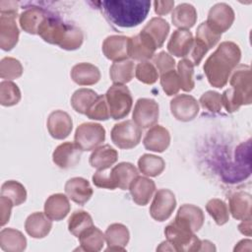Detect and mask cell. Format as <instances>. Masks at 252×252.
I'll list each match as a JSON object with an SVG mask.
<instances>
[{
  "instance_id": "obj_33",
  "label": "cell",
  "mask_w": 252,
  "mask_h": 252,
  "mask_svg": "<svg viewBox=\"0 0 252 252\" xmlns=\"http://www.w3.org/2000/svg\"><path fill=\"white\" fill-rule=\"evenodd\" d=\"M169 24L162 18H152L142 30L146 32L156 43L157 48H159L164 43L169 33Z\"/></svg>"
},
{
  "instance_id": "obj_44",
  "label": "cell",
  "mask_w": 252,
  "mask_h": 252,
  "mask_svg": "<svg viewBox=\"0 0 252 252\" xmlns=\"http://www.w3.org/2000/svg\"><path fill=\"white\" fill-rule=\"evenodd\" d=\"M136 78L147 85L155 84L158 79V72L155 65L149 61L140 62L135 68Z\"/></svg>"
},
{
  "instance_id": "obj_27",
  "label": "cell",
  "mask_w": 252,
  "mask_h": 252,
  "mask_svg": "<svg viewBox=\"0 0 252 252\" xmlns=\"http://www.w3.org/2000/svg\"><path fill=\"white\" fill-rule=\"evenodd\" d=\"M118 159V153L109 145L96 148L90 156V164L97 170L108 169Z\"/></svg>"
},
{
  "instance_id": "obj_16",
  "label": "cell",
  "mask_w": 252,
  "mask_h": 252,
  "mask_svg": "<svg viewBox=\"0 0 252 252\" xmlns=\"http://www.w3.org/2000/svg\"><path fill=\"white\" fill-rule=\"evenodd\" d=\"M130 37L125 35H109L102 42V52L104 56L113 61L119 62L127 60L129 57Z\"/></svg>"
},
{
  "instance_id": "obj_37",
  "label": "cell",
  "mask_w": 252,
  "mask_h": 252,
  "mask_svg": "<svg viewBox=\"0 0 252 252\" xmlns=\"http://www.w3.org/2000/svg\"><path fill=\"white\" fill-rule=\"evenodd\" d=\"M97 96L98 94L94 90L82 88L73 94L71 97V105L77 112L86 114L87 110L97 98Z\"/></svg>"
},
{
  "instance_id": "obj_50",
  "label": "cell",
  "mask_w": 252,
  "mask_h": 252,
  "mask_svg": "<svg viewBox=\"0 0 252 252\" xmlns=\"http://www.w3.org/2000/svg\"><path fill=\"white\" fill-rule=\"evenodd\" d=\"M199 102L204 109L210 112H213V113L220 112L222 106L221 94L214 91H208L201 95Z\"/></svg>"
},
{
  "instance_id": "obj_7",
  "label": "cell",
  "mask_w": 252,
  "mask_h": 252,
  "mask_svg": "<svg viewBox=\"0 0 252 252\" xmlns=\"http://www.w3.org/2000/svg\"><path fill=\"white\" fill-rule=\"evenodd\" d=\"M158 104L155 99L139 98L134 106L133 121L142 129L151 128L158 120Z\"/></svg>"
},
{
  "instance_id": "obj_36",
  "label": "cell",
  "mask_w": 252,
  "mask_h": 252,
  "mask_svg": "<svg viewBox=\"0 0 252 252\" xmlns=\"http://www.w3.org/2000/svg\"><path fill=\"white\" fill-rule=\"evenodd\" d=\"M164 167L165 162L163 158L155 155L145 154L142 157H140L138 160L139 170L147 176H158L163 171Z\"/></svg>"
},
{
  "instance_id": "obj_53",
  "label": "cell",
  "mask_w": 252,
  "mask_h": 252,
  "mask_svg": "<svg viewBox=\"0 0 252 252\" xmlns=\"http://www.w3.org/2000/svg\"><path fill=\"white\" fill-rule=\"evenodd\" d=\"M13 206H14V204L9 198H7L5 196L0 197V212H1L0 224H1V226H4L9 221Z\"/></svg>"
},
{
  "instance_id": "obj_39",
  "label": "cell",
  "mask_w": 252,
  "mask_h": 252,
  "mask_svg": "<svg viewBox=\"0 0 252 252\" xmlns=\"http://www.w3.org/2000/svg\"><path fill=\"white\" fill-rule=\"evenodd\" d=\"M1 196L9 198L14 206H19L26 201L27 191L22 183L16 180H8L1 186Z\"/></svg>"
},
{
  "instance_id": "obj_9",
  "label": "cell",
  "mask_w": 252,
  "mask_h": 252,
  "mask_svg": "<svg viewBox=\"0 0 252 252\" xmlns=\"http://www.w3.org/2000/svg\"><path fill=\"white\" fill-rule=\"evenodd\" d=\"M234 18V11L228 4L217 3L210 9L206 23L213 31L221 34L231 27Z\"/></svg>"
},
{
  "instance_id": "obj_13",
  "label": "cell",
  "mask_w": 252,
  "mask_h": 252,
  "mask_svg": "<svg viewBox=\"0 0 252 252\" xmlns=\"http://www.w3.org/2000/svg\"><path fill=\"white\" fill-rule=\"evenodd\" d=\"M231 88L244 99L246 105L252 101L251 69L248 65L238 64L229 77Z\"/></svg>"
},
{
  "instance_id": "obj_29",
  "label": "cell",
  "mask_w": 252,
  "mask_h": 252,
  "mask_svg": "<svg viewBox=\"0 0 252 252\" xmlns=\"http://www.w3.org/2000/svg\"><path fill=\"white\" fill-rule=\"evenodd\" d=\"M115 187L122 190L129 189L132 181L139 175L138 169L130 162H120L110 170Z\"/></svg>"
},
{
  "instance_id": "obj_34",
  "label": "cell",
  "mask_w": 252,
  "mask_h": 252,
  "mask_svg": "<svg viewBox=\"0 0 252 252\" xmlns=\"http://www.w3.org/2000/svg\"><path fill=\"white\" fill-rule=\"evenodd\" d=\"M81 249L89 252H96L102 249L104 245V234L96 226H91L85 230L79 237Z\"/></svg>"
},
{
  "instance_id": "obj_6",
  "label": "cell",
  "mask_w": 252,
  "mask_h": 252,
  "mask_svg": "<svg viewBox=\"0 0 252 252\" xmlns=\"http://www.w3.org/2000/svg\"><path fill=\"white\" fill-rule=\"evenodd\" d=\"M110 136L115 146L128 150L140 143L142 130L133 120H125L113 126Z\"/></svg>"
},
{
  "instance_id": "obj_32",
  "label": "cell",
  "mask_w": 252,
  "mask_h": 252,
  "mask_svg": "<svg viewBox=\"0 0 252 252\" xmlns=\"http://www.w3.org/2000/svg\"><path fill=\"white\" fill-rule=\"evenodd\" d=\"M229 213L235 220H245L251 217V195L246 192H236L229 197Z\"/></svg>"
},
{
  "instance_id": "obj_31",
  "label": "cell",
  "mask_w": 252,
  "mask_h": 252,
  "mask_svg": "<svg viewBox=\"0 0 252 252\" xmlns=\"http://www.w3.org/2000/svg\"><path fill=\"white\" fill-rule=\"evenodd\" d=\"M0 247L6 252H21L27 247V239L20 230L3 228L0 232Z\"/></svg>"
},
{
  "instance_id": "obj_18",
  "label": "cell",
  "mask_w": 252,
  "mask_h": 252,
  "mask_svg": "<svg viewBox=\"0 0 252 252\" xmlns=\"http://www.w3.org/2000/svg\"><path fill=\"white\" fill-rule=\"evenodd\" d=\"M174 220L183 224L195 233L203 226L205 216L199 207L191 204H184L178 209Z\"/></svg>"
},
{
  "instance_id": "obj_51",
  "label": "cell",
  "mask_w": 252,
  "mask_h": 252,
  "mask_svg": "<svg viewBox=\"0 0 252 252\" xmlns=\"http://www.w3.org/2000/svg\"><path fill=\"white\" fill-rule=\"evenodd\" d=\"M153 62L158 73L163 74L170 70H173L175 67V61L171 55L165 51H160L153 57Z\"/></svg>"
},
{
  "instance_id": "obj_40",
  "label": "cell",
  "mask_w": 252,
  "mask_h": 252,
  "mask_svg": "<svg viewBox=\"0 0 252 252\" xmlns=\"http://www.w3.org/2000/svg\"><path fill=\"white\" fill-rule=\"evenodd\" d=\"M206 210L218 225H222L229 220V212L227 206L220 199H211L206 205Z\"/></svg>"
},
{
  "instance_id": "obj_52",
  "label": "cell",
  "mask_w": 252,
  "mask_h": 252,
  "mask_svg": "<svg viewBox=\"0 0 252 252\" xmlns=\"http://www.w3.org/2000/svg\"><path fill=\"white\" fill-rule=\"evenodd\" d=\"M93 182L96 187L99 188H105L113 190L115 189V185L113 184L110 170L104 169V170H97L93 175Z\"/></svg>"
},
{
  "instance_id": "obj_38",
  "label": "cell",
  "mask_w": 252,
  "mask_h": 252,
  "mask_svg": "<svg viewBox=\"0 0 252 252\" xmlns=\"http://www.w3.org/2000/svg\"><path fill=\"white\" fill-rule=\"evenodd\" d=\"M94 225L91 215L86 211H75L68 220V229L76 237Z\"/></svg>"
},
{
  "instance_id": "obj_15",
  "label": "cell",
  "mask_w": 252,
  "mask_h": 252,
  "mask_svg": "<svg viewBox=\"0 0 252 252\" xmlns=\"http://www.w3.org/2000/svg\"><path fill=\"white\" fill-rule=\"evenodd\" d=\"M82 152L75 142H65L56 147L52 154V160L58 167L68 169L79 163Z\"/></svg>"
},
{
  "instance_id": "obj_20",
  "label": "cell",
  "mask_w": 252,
  "mask_h": 252,
  "mask_svg": "<svg viewBox=\"0 0 252 252\" xmlns=\"http://www.w3.org/2000/svg\"><path fill=\"white\" fill-rule=\"evenodd\" d=\"M143 144L149 151L162 153L170 144V134L166 128L160 125H154L146 133Z\"/></svg>"
},
{
  "instance_id": "obj_23",
  "label": "cell",
  "mask_w": 252,
  "mask_h": 252,
  "mask_svg": "<svg viewBox=\"0 0 252 252\" xmlns=\"http://www.w3.org/2000/svg\"><path fill=\"white\" fill-rule=\"evenodd\" d=\"M51 228V220L45 215V213H32L25 221V229L27 233L33 238H43L47 236Z\"/></svg>"
},
{
  "instance_id": "obj_8",
  "label": "cell",
  "mask_w": 252,
  "mask_h": 252,
  "mask_svg": "<svg viewBox=\"0 0 252 252\" xmlns=\"http://www.w3.org/2000/svg\"><path fill=\"white\" fill-rule=\"evenodd\" d=\"M176 207V199L169 189H159L156 192L150 207V215L157 221L166 220Z\"/></svg>"
},
{
  "instance_id": "obj_14",
  "label": "cell",
  "mask_w": 252,
  "mask_h": 252,
  "mask_svg": "<svg viewBox=\"0 0 252 252\" xmlns=\"http://www.w3.org/2000/svg\"><path fill=\"white\" fill-rule=\"evenodd\" d=\"M157 45L155 41L143 31L130 37L129 57L134 60L144 62L154 57Z\"/></svg>"
},
{
  "instance_id": "obj_54",
  "label": "cell",
  "mask_w": 252,
  "mask_h": 252,
  "mask_svg": "<svg viewBox=\"0 0 252 252\" xmlns=\"http://www.w3.org/2000/svg\"><path fill=\"white\" fill-rule=\"evenodd\" d=\"M154 6L155 12L159 16H163L173 9L174 1H155Z\"/></svg>"
},
{
  "instance_id": "obj_19",
  "label": "cell",
  "mask_w": 252,
  "mask_h": 252,
  "mask_svg": "<svg viewBox=\"0 0 252 252\" xmlns=\"http://www.w3.org/2000/svg\"><path fill=\"white\" fill-rule=\"evenodd\" d=\"M65 193L69 199L79 205H85L93 196L90 182L83 177H73L65 183Z\"/></svg>"
},
{
  "instance_id": "obj_42",
  "label": "cell",
  "mask_w": 252,
  "mask_h": 252,
  "mask_svg": "<svg viewBox=\"0 0 252 252\" xmlns=\"http://www.w3.org/2000/svg\"><path fill=\"white\" fill-rule=\"evenodd\" d=\"M177 74L181 89L185 92H191L195 86L193 79L194 65L187 59L180 60L177 64Z\"/></svg>"
},
{
  "instance_id": "obj_2",
  "label": "cell",
  "mask_w": 252,
  "mask_h": 252,
  "mask_svg": "<svg viewBox=\"0 0 252 252\" xmlns=\"http://www.w3.org/2000/svg\"><path fill=\"white\" fill-rule=\"evenodd\" d=\"M110 22L121 28H133L147 18L151 2L148 0H110L100 2Z\"/></svg>"
},
{
  "instance_id": "obj_11",
  "label": "cell",
  "mask_w": 252,
  "mask_h": 252,
  "mask_svg": "<svg viewBox=\"0 0 252 252\" xmlns=\"http://www.w3.org/2000/svg\"><path fill=\"white\" fill-rule=\"evenodd\" d=\"M17 14L16 12H5L0 16V47L5 51L13 49L19 40Z\"/></svg>"
},
{
  "instance_id": "obj_22",
  "label": "cell",
  "mask_w": 252,
  "mask_h": 252,
  "mask_svg": "<svg viewBox=\"0 0 252 252\" xmlns=\"http://www.w3.org/2000/svg\"><path fill=\"white\" fill-rule=\"evenodd\" d=\"M71 209L66 195L56 193L49 196L44 203V213L51 220H61L66 218Z\"/></svg>"
},
{
  "instance_id": "obj_56",
  "label": "cell",
  "mask_w": 252,
  "mask_h": 252,
  "mask_svg": "<svg viewBox=\"0 0 252 252\" xmlns=\"http://www.w3.org/2000/svg\"><path fill=\"white\" fill-rule=\"evenodd\" d=\"M212 251V250H216L214 244L212 242H210L209 240H204L201 241V248L200 251Z\"/></svg>"
},
{
  "instance_id": "obj_5",
  "label": "cell",
  "mask_w": 252,
  "mask_h": 252,
  "mask_svg": "<svg viewBox=\"0 0 252 252\" xmlns=\"http://www.w3.org/2000/svg\"><path fill=\"white\" fill-rule=\"evenodd\" d=\"M74 139L82 151L95 150L105 140V129L98 123H82L77 127Z\"/></svg>"
},
{
  "instance_id": "obj_21",
  "label": "cell",
  "mask_w": 252,
  "mask_h": 252,
  "mask_svg": "<svg viewBox=\"0 0 252 252\" xmlns=\"http://www.w3.org/2000/svg\"><path fill=\"white\" fill-rule=\"evenodd\" d=\"M132 200L139 206L147 205L156 191L155 182L145 176H137L129 187Z\"/></svg>"
},
{
  "instance_id": "obj_35",
  "label": "cell",
  "mask_w": 252,
  "mask_h": 252,
  "mask_svg": "<svg viewBox=\"0 0 252 252\" xmlns=\"http://www.w3.org/2000/svg\"><path fill=\"white\" fill-rule=\"evenodd\" d=\"M135 65L132 60H123L114 62L109 70L110 79L113 84L124 85L129 83L134 77Z\"/></svg>"
},
{
  "instance_id": "obj_43",
  "label": "cell",
  "mask_w": 252,
  "mask_h": 252,
  "mask_svg": "<svg viewBox=\"0 0 252 252\" xmlns=\"http://www.w3.org/2000/svg\"><path fill=\"white\" fill-rule=\"evenodd\" d=\"M23 74L21 62L13 57H4L0 61V77L4 80H14Z\"/></svg>"
},
{
  "instance_id": "obj_3",
  "label": "cell",
  "mask_w": 252,
  "mask_h": 252,
  "mask_svg": "<svg viewBox=\"0 0 252 252\" xmlns=\"http://www.w3.org/2000/svg\"><path fill=\"white\" fill-rule=\"evenodd\" d=\"M164 235L174 251H200L201 240L194 232L176 220L165 226Z\"/></svg>"
},
{
  "instance_id": "obj_46",
  "label": "cell",
  "mask_w": 252,
  "mask_h": 252,
  "mask_svg": "<svg viewBox=\"0 0 252 252\" xmlns=\"http://www.w3.org/2000/svg\"><path fill=\"white\" fill-rule=\"evenodd\" d=\"M84 41V33L81 29L74 25H69L65 39L60 45V48L65 50H76L81 47Z\"/></svg>"
},
{
  "instance_id": "obj_10",
  "label": "cell",
  "mask_w": 252,
  "mask_h": 252,
  "mask_svg": "<svg viewBox=\"0 0 252 252\" xmlns=\"http://www.w3.org/2000/svg\"><path fill=\"white\" fill-rule=\"evenodd\" d=\"M70 24H65L57 17L47 16L40 25L37 34L50 44L61 45L65 39Z\"/></svg>"
},
{
  "instance_id": "obj_47",
  "label": "cell",
  "mask_w": 252,
  "mask_h": 252,
  "mask_svg": "<svg viewBox=\"0 0 252 252\" xmlns=\"http://www.w3.org/2000/svg\"><path fill=\"white\" fill-rule=\"evenodd\" d=\"M220 37H221V34L213 31L206 22H203L197 28L196 38L202 41L208 47V49H211L212 47H214L219 42Z\"/></svg>"
},
{
  "instance_id": "obj_24",
  "label": "cell",
  "mask_w": 252,
  "mask_h": 252,
  "mask_svg": "<svg viewBox=\"0 0 252 252\" xmlns=\"http://www.w3.org/2000/svg\"><path fill=\"white\" fill-rule=\"evenodd\" d=\"M106 243L108 245L106 251H124L130 239V233L122 223L110 224L104 233Z\"/></svg>"
},
{
  "instance_id": "obj_12",
  "label": "cell",
  "mask_w": 252,
  "mask_h": 252,
  "mask_svg": "<svg viewBox=\"0 0 252 252\" xmlns=\"http://www.w3.org/2000/svg\"><path fill=\"white\" fill-rule=\"evenodd\" d=\"M170 110L177 120L188 122L198 115L199 103L192 95L177 94L170 100Z\"/></svg>"
},
{
  "instance_id": "obj_55",
  "label": "cell",
  "mask_w": 252,
  "mask_h": 252,
  "mask_svg": "<svg viewBox=\"0 0 252 252\" xmlns=\"http://www.w3.org/2000/svg\"><path fill=\"white\" fill-rule=\"evenodd\" d=\"M242 220L243 221L238 225L239 231L246 236H251V217Z\"/></svg>"
},
{
  "instance_id": "obj_25",
  "label": "cell",
  "mask_w": 252,
  "mask_h": 252,
  "mask_svg": "<svg viewBox=\"0 0 252 252\" xmlns=\"http://www.w3.org/2000/svg\"><path fill=\"white\" fill-rule=\"evenodd\" d=\"M192 32L188 30H176L171 34L167 43V50L176 57H186L193 43Z\"/></svg>"
},
{
  "instance_id": "obj_28",
  "label": "cell",
  "mask_w": 252,
  "mask_h": 252,
  "mask_svg": "<svg viewBox=\"0 0 252 252\" xmlns=\"http://www.w3.org/2000/svg\"><path fill=\"white\" fill-rule=\"evenodd\" d=\"M47 17L46 12L38 7H31L21 13L19 23L21 28L28 33L37 34L38 29Z\"/></svg>"
},
{
  "instance_id": "obj_26",
  "label": "cell",
  "mask_w": 252,
  "mask_h": 252,
  "mask_svg": "<svg viewBox=\"0 0 252 252\" xmlns=\"http://www.w3.org/2000/svg\"><path fill=\"white\" fill-rule=\"evenodd\" d=\"M71 79L80 86H92L100 80V72L94 64L82 62L73 66Z\"/></svg>"
},
{
  "instance_id": "obj_30",
  "label": "cell",
  "mask_w": 252,
  "mask_h": 252,
  "mask_svg": "<svg viewBox=\"0 0 252 252\" xmlns=\"http://www.w3.org/2000/svg\"><path fill=\"white\" fill-rule=\"evenodd\" d=\"M171 21L172 24L180 30L191 29L196 24L197 11L191 4L181 3L173 9Z\"/></svg>"
},
{
  "instance_id": "obj_48",
  "label": "cell",
  "mask_w": 252,
  "mask_h": 252,
  "mask_svg": "<svg viewBox=\"0 0 252 252\" xmlns=\"http://www.w3.org/2000/svg\"><path fill=\"white\" fill-rule=\"evenodd\" d=\"M160 85H161L162 90L165 93V94H167V95L176 94L179 92V90L181 89L177 71H175L173 69V70H170L168 72L161 74L160 75Z\"/></svg>"
},
{
  "instance_id": "obj_45",
  "label": "cell",
  "mask_w": 252,
  "mask_h": 252,
  "mask_svg": "<svg viewBox=\"0 0 252 252\" xmlns=\"http://www.w3.org/2000/svg\"><path fill=\"white\" fill-rule=\"evenodd\" d=\"M85 115H87L90 119H93V120H100V121L107 120L110 117V115H109V110L106 103L105 95H98L97 98L93 102V104L87 110Z\"/></svg>"
},
{
  "instance_id": "obj_49",
  "label": "cell",
  "mask_w": 252,
  "mask_h": 252,
  "mask_svg": "<svg viewBox=\"0 0 252 252\" xmlns=\"http://www.w3.org/2000/svg\"><path fill=\"white\" fill-rule=\"evenodd\" d=\"M221 104L227 112L237 111L241 105H246L244 99L232 89L225 90L221 94Z\"/></svg>"
},
{
  "instance_id": "obj_17",
  "label": "cell",
  "mask_w": 252,
  "mask_h": 252,
  "mask_svg": "<svg viewBox=\"0 0 252 252\" xmlns=\"http://www.w3.org/2000/svg\"><path fill=\"white\" fill-rule=\"evenodd\" d=\"M47 130L50 136L56 140L67 138L73 128L71 116L63 110L52 111L47 118Z\"/></svg>"
},
{
  "instance_id": "obj_1",
  "label": "cell",
  "mask_w": 252,
  "mask_h": 252,
  "mask_svg": "<svg viewBox=\"0 0 252 252\" xmlns=\"http://www.w3.org/2000/svg\"><path fill=\"white\" fill-rule=\"evenodd\" d=\"M241 58L239 46L232 41H222L211 54L205 64L204 72L211 86L224 87Z\"/></svg>"
},
{
  "instance_id": "obj_41",
  "label": "cell",
  "mask_w": 252,
  "mask_h": 252,
  "mask_svg": "<svg viewBox=\"0 0 252 252\" xmlns=\"http://www.w3.org/2000/svg\"><path fill=\"white\" fill-rule=\"evenodd\" d=\"M21 99V91L19 87L11 81L0 83V103L3 106H13Z\"/></svg>"
},
{
  "instance_id": "obj_4",
  "label": "cell",
  "mask_w": 252,
  "mask_h": 252,
  "mask_svg": "<svg viewBox=\"0 0 252 252\" xmlns=\"http://www.w3.org/2000/svg\"><path fill=\"white\" fill-rule=\"evenodd\" d=\"M105 99L112 119L118 120L126 117L132 107L133 98L129 89L124 85L114 84L105 94Z\"/></svg>"
}]
</instances>
